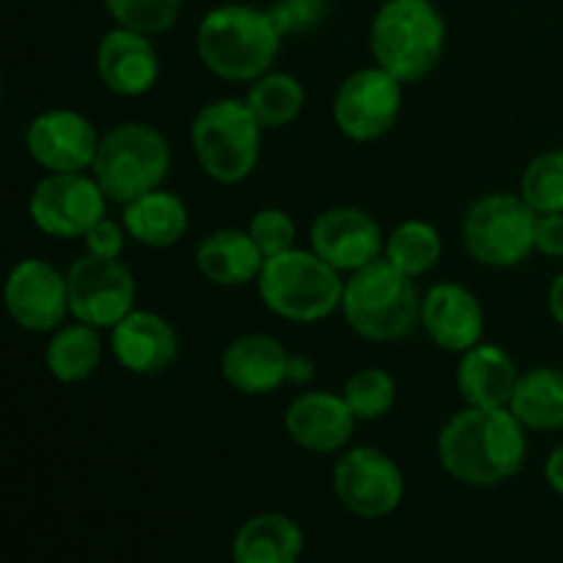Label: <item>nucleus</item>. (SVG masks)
I'll use <instances>...</instances> for the list:
<instances>
[{
    "mask_svg": "<svg viewBox=\"0 0 563 563\" xmlns=\"http://www.w3.org/2000/svg\"><path fill=\"white\" fill-rule=\"evenodd\" d=\"M438 460L454 482L498 487L511 482L528 460V429L509 407H465L443 423Z\"/></svg>",
    "mask_w": 563,
    "mask_h": 563,
    "instance_id": "1",
    "label": "nucleus"
},
{
    "mask_svg": "<svg viewBox=\"0 0 563 563\" xmlns=\"http://www.w3.org/2000/svg\"><path fill=\"white\" fill-rule=\"evenodd\" d=\"M284 31L273 11L223 3L207 11L196 33V53L209 75L225 82H253L273 71Z\"/></svg>",
    "mask_w": 563,
    "mask_h": 563,
    "instance_id": "2",
    "label": "nucleus"
},
{
    "mask_svg": "<svg viewBox=\"0 0 563 563\" xmlns=\"http://www.w3.org/2000/svg\"><path fill=\"white\" fill-rule=\"evenodd\" d=\"M449 27L434 0H385L368 27L374 64L401 86L427 80L443 60Z\"/></svg>",
    "mask_w": 563,
    "mask_h": 563,
    "instance_id": "3",
    "label": "nucleus"
},
{
    "mask_svg": "<svg viewBox=\"0 0 563 563\" xmlns=\"http://www.w3.org/2000/svg\"><path fill=\"white\" fill-rule=\"evenodd\" d=\"M421 302L416 278L396 269L388 258H377L346 278L341 313L361 339L394 344L421 324Z\"/></svg>",
    "mask_w": 563,
    "mask_h": 563,
    "instance_id": "4",
    "label": "nucleus"
},
{
    "mask_svg": "<svg viewBox=\"0 0 563 563\" xmlns=\"http://www.w3.org/2000/svg\"><path fill=\"white\" fill-rule=\"evenodd\" d=\"M346 278L311 247H291L264 262L256 280L264 308L295 324H317L341 311Z\"/></svg>",
    "mask_w": 563,
    "mask_h": 563,
    "instance_id": "5",
    "label": "nucleus"
},
{
    "mask_svg": "<svg viewBox=\"0 0 563 563\" xmlns=\"http://www.w3.org/2000/svg\"><path fill=\"white\" fill-rule=\"evenodd\" d=\"M262 132L245 99H214L198 110L190 124L192 157L214 185H242L262 157Z\"/></svg>",
    "mask_w": 563,
    "mask_h": 563,
    "instance_id": "6",
    "label": "nucleus"
},
{
    "mask_svg": "<svg viewBox=\"0 0 563 563\" xmlns=\"http://www.w3.org/2000/svg\"><path fill=\"white\" fill-rule=\"evenodd\" d=\"M170 163V143L157 126L124 121L102 135L91 174L110 203L126 207L135 198L159 190L168 179Z\"/></svg>",
    "mask_w": 563,
    "mask_h": 563,
    "instance_id": "7",
    "label": "nucleus"
},
{
    "mask_svg": "<svg viewBox=\"0 0 563 563\" xmlns=\"http://www.w3.org/2000/svg\"><path fill=\"white\" fill-rule=\"evenodd\" d=\"M537 218L520 192H489L465 212L462 240L484 267H520L537 253Z\"/></svg>",
    "mask_w": 563,
    "mask_h": 563,
    "instance_id": "8",
    "label": "nucleus"
},
{
    "mask_svg": "<svg viewBox=\"0 0 563 563\" xmlns=\"http://www.w3.org/2000/svg\"><path fill=\"white\" fill-rule=\"evenodd\" d=\"M110 198L93 174H44L27 198V214L44 236L82 240L102 218Z\"/></svg>",
    "mask_w": 563,
    "mask_h": 563,
    "instance_id": "9",
    "label": "nucleus"
},
{
    "mask_svg": "<svg viewBox=\"0 0 563 563\" xmlns=\"http://www.w3.org/2000/svg\"><path fill=\"white\" fill-rule=\"evenodd\" d=\"M405 86L383 66H363L344 77L333 99V124L352 143L388 135L401 115Z\"/></svg>",
    "mask_w": 563,
    "mask_h": 563,
    "instance_id": "10",
    "label": "nucleus"
},
{
    "mask_svg": "<svg viewBox=\"0 0 563 563\" xmlns=\"http://www.w3.org/2000/svg\"><path fill=\"white\" fill-rule=\"evenodd\" d=\"M71 319L97 330H113L126 313L135 311L137 284L121 258L82 253L66 269Z\"/></svg>",
    "mask_w": 563,
    "mask_h": 563,
    "instance_id": "11",
    "label": "nucleus"
},
{
    "mask_svg": "<svg viewBox=\"0 0 563 563\" xmlns=\"http://www.w3.org/2000/svg\"><path fill=\"white\" fill-rule=\"evenodd\" d=\"M333 489L346 511L363 520L394 515L405 500V473L385 451L352 445L333 467Z\"/></svg>",
    "mask_w": 563,
    "mask_h": 563,
    "instance_id": "12",
    "label": "nucleus"
},
{
    "mask_svg": "<svg viewBox=\"0 0 563 563\" xmlns=\"http://www.w3.org/2000/svg\"><path fill=\"white\" fill-rule=\"evenodd\" d=\"M3 295L9 317L25 333H55L71 317L66 275L44 258L16 262L5 278Z\"/></svg>",
    "mask_w": 563,
    "mask_h": 563,
    "instance_id": "13",
    "label": "nucleus"
},
{
    "mask_svg": "<svg viewBox=\"0 0 563 563\" xmlns=\"http://www.w3.org/2000/svg\"><path fill=\"white\" fill-rule=\"evenodd\" d=\"M102 135L80 110L53 108L38 113L25 130V148L47 174H86L93 168Z\"/></svg>",
    "mask_w": 563,
    "mask_h": 563,
    "instance_id": "14",
    "label": "nucleus"
},
{
    "mask_svg": "<svg viewBox=\"0 0 563 563\" xmlns=\"http://www.w3.org/2000/svg\"><path fill=\"white\" fill-rule=\"evenodd\" d=\"M308 242H311V251L341 275L357 273L383 258L385 253L383 229L361 207L324 209L311 223Z\"/></svg>",
    "mask_w": 563,
    "mask_h": 563,
    "instance_id": "15",
    "label": "nucleus"
},
{
    "mask_svg": "<svg viewBox=\"0 0 563 563\" xmlns=\"http://www.w3.org/2000/svg\"><path fill=\"white\" fill-rule=\"evenodd\" d=\"M357 418L341 394L306 390L286 407L284 429L295 445L311 454H339L346 451L355 434Z\"/></svg>",
    "mask_w": 563,
    "mask_h": 563,
    "instance_id": "16",
    "label": "nucleus"
},
{
    "mask_svg": "<svg viewBox=\"0 0 563 563\" xmlns=\"http://www.w3.org/2000/svg\"><path fill=\"white\" fill-rule=\"evenodd\" d=\"M154 36L110 27L97 44V75L110 93L124 99H137L152 91L159 80V55L152 42Z\"/></svg>",
    "mask_w": 563,
    "mask_h": 563,
    "instance_id": "17",
    "label": "nucleus"
},
{
    "mask_svg": "<svg viewBox=\"0 0 563 563\" xmlns=\"http://www.w3.org/2000/svg\"><path fill=\"white\" fill-rule=\"evenodd\" d=\"M484 308L471 289L454 280L429 286L421 302V328L445 352L462 355L484 341Z\"/></svg>",
    "mask_w": 563,
    "mask_h": 563,
    "instance_id": "18",
    "label": "nucleus"
},
{
    "mask_svg": "<svg viewBox=\"0 0 563 563\" xmlns=\"http://www.w3.org/2000/svg\"><path fill=\"white\" fill-rule=\"evenodd\" d=\"M110 352L124 372L135 377H154L176 363L179 335L165 317L135 308L110 330Z\"/></svg>",
    "mask_w": 563,
    "mask_h": 563,
    "instance_id": "19",
    "label": "nucleus"
},
{
    "mask_svg": "<svg viewBox=\"0 0 563 563\" xmlns=\"http://www.w3.org/2000/svg\"><path fill=\"white\" fill-rule=\"evenodd\" d=\"M291 352L267 333H242L220 357V374L242 396H269L289 383Z\"/></svg>",
    "mask_w": 563,
    "mask_h": 563,
    "instance_id": "20",
    "label": "nucleus"
},
{
    "mask_svg": "<svg viewBox=\"0 0 563 563\" xmlns=\"http://www.w3.org/2000/svg\"><path fill=\"white\" fill-rule=\"evenodd\" d=\"M517 379L520 372L515 357L493 341L471 346L456 363V390L465 407H487V410L509 407Z\"/></svg>",
    "mask_w": 563,
    "mask_h": 563,
    "instance_id": "21",
    "label": "nucleus"
},
{
    "mask_svg": "<svg viewBox=\"0 0 563 563\" xmlns=\"http://www.w3.org/2000/svg\"><path fill=\"white\" fill-rule=\"evenodd\" d=\"M264 253L247 229H218L203 236L196 247V267L209 284L236 289L256 284L264 269Z\"/></svg>",
    "mask_w": 563,
    "mask_h": 563,
    "instance_id": "22",
    "label": "nucleus"
},
{
    "mask_svg": "<svg viewBox=\"0 0 563 563\" xmlns=\"http://www.w3.org/2000/svg\"><path fill=\"white\" fill-rule=\"evenodd\" d=\"M121 223L132 242L152 251H165L185 240L190 229V212L176 192L159 187L121 207Z\"/></svg>",
    "mask_w": 563,
    "mask_h": 563,
    "instance_id": "23",
    "label": "nucleus"
},
{
    "mask_svg": "<svg viewBox=\"0 0 563 563\" xmlns=\"http://www.w3.org/2000/svg\"><path fill=\"white\" fill-rule=\"evenodd\" d=\"M302 544L306 539L291 517L267 511L242 522L231 542V559L234 563H297Z\"/></svg>",
    "mask_w": 563,
    "mask_h": 563,
    "instance_id": "24",
    "label": "nucleus"
},
{
    "mask_svg": "<svg viewBox=\"0 0 563 563\" xmlns=\"http://www.w3.org/2000/svg\"><path fill=\"white\" fill-rule=\"evenodd\" d=\"M102 330L91 328L86 322L60 324L55 333H49L47 346H44V368L49 377L64 385L86 383L97 374L102 363Z\"/></svg>",
    "mask_w": 563,
    "mask_h": 563,
    "instance_id": "25",
    "label": "nucleus"
},
{
    "mask_svg": "<svg viewBox=\"0 0 563 563\" xmlns=\"http://www.w3.org/2000/svg\"><path fill=\"white\" fill-rule=\"evenodd\" d=\"M509 410L528 432L563 429V368L537 366L520 374Z\"/></svg>",
    "mask_w": 563,
    "mask_h": 563,
    "instance_id": "26",
    "label": "nucleus"
},
{
    "mask_svg": "<svg viewBox=\"0 0 563 563\" xmlns=\"http://www.w3.org/2000/svg\"><path fill=\"white\" fill-rule=\"evenodd\" d=\"M245 102L264 132L284 130L300 119L306 108V86L289 71H267L251 82Z\"/></svg>",
    "mask_w": 563,
    "mask_h": 563,
    "instance_id": "27",
    "label": "nucleus"
},
{
    "mask_svg": "<svg viewBox=\"0 0 563 563\" xmlns=\"http://www.w3.org/2000/svg\"><path fill=\"white\" fill-rule=\"evenodd\" d=\"M443 256V236L427 220H405L385 236V253L396 269H401L410 278L432 273Z\"/></svg>",
    "mask_w": 563,
    "mask_h": 563,
    "instance_id": "28",
    "label": "nucleus"
},
{
    "mask_svg": "<svg viewBox=\"0 0 563 563\" xmlns=\"http://www.w3.org/2000/svg\"><path fill=\"white\" fill-rule=\"evenodd\" d=\"M341 396L355 412L357 421H379L396 407L399 385H396L394 374L385 372V368L366 366L346 377Z\"/></svg>",
    "mask_w": 563,
    "mask_h": 563,
    "instance_id": "29",
    "label": "nucleus"
},
{
    "mask_svg": "<svg viewBox=\"0 0 563 563\" xmlns=\"http://www.w3.org/2000/svg\"><path fill=\"white\" fill-rule=\"evenodd\" d=\"M520 196L537 214L563 212V148H548L526 165Z\"/></svg>",
    "mask_w": 563,
    "mask_h": 563,
    "instance_id": "30",
    "label": "nucleus"
},
{
    "mask_svg": "<svg viewBox=\"0 0 563 563\" xmlns=\"http://www.w3.org/2000/svg\"><path fill=\"white\" fill-rule=\"evenodd\" d=\"M102 5L115 25L146 36L170 31L181 14V0H102Z\"/></svg>",
    "mask_w": 563,
    "mask_h": 563,
    "instance_id": "31",
    "label": "nucleus"
},
{
    "mask_svg": "<svg viewBox=\"0 0 563 563\" xmlns=\"http://www.w3.org/2000/svg\"><path fill=\"white\" fill-rule=\"evenodd\" d=\"M247 234L253 236V242L264 253V258H273L278 253L297 247V223L291 220V214L286 209L278 207L258 209L251 218V223H247Z\"/></svg>",
    "mask_w": 563,
    "mask_h": 563,
    "instance_id": "32",
    "label": "nucleus"
},
{
    "mask_svg": "<svg viewBox=\"0 0 563 563\" xmlns=\"http://www.w3.org/2000/svg\"><path fill=\"white\" fill-rule=\"evenodd\" d=\"M269 11L284 36H289V33L311 31L313 25H319L328 11V0H278Z\"/></svg>",
    "mask_w": 563,
    "mask_h": 563,
    "instance_id": "33",
    "label": "nucleus"
},
{
    "mask_svg": "<svg viewBox=\"0 0 563 563\" xmlns=\"http://www.w3.org/2000/svg\"><path fill=\"white\" fill-rule=\"evenodd\" d=\"M126 229L124 223H115V220L102 218L86 236V253H93V256H102V258H121L126 247Z\"/></svg>",
    "mask_w": 563,
    "mask_h": 563,
    "instance_id": "34",
    "label": "nucleus"
},
{
    "mask_svg": "<svg viewBox=\"0 0 563 563\" xmlns=\"http://www.w3.org/2000/svg\"><path fill=\"white\" fill-rule=\"evenodd\" d=\"M537 253L548 258H563V212L537 218Z\"/></svg>",
    "mask_w": 563,
    "mask_h": 563,
    "instance_id": "35",
    "label": "nucleus"
},
{
    "mask_svg": "<svg viewBox=\"0 0 563 563\" xmlns=\"http://www.w3.org/2000/svg\"><path fill=\"white\" fill-rule=\"evenodd\" d=\"M544 478H548L550 489L563 498V443L550 451L548 462H544Z\"/></svg>",
    "mask_w": 563,
    "mask_h": 563,
    "instance_id": "36",
    "label": "nucleus"
},
{
    "mask_svg": "<svg viewBox=\"0 0 563 563\" xmlns=\"http://www.w3.org/2000/svg\"><path fill=\"white\" fill-rule=\"evenodd\" d=\"M548 306H550V317H553L555 324L563 330V273L555 275L553 284H550Z\"/></svg>",
    "mask_w": 563,
    "mask_h": 563,
    "instance_id": "37",
    "label": "nucleus"
},
{
    "mask_svg": "<svg viewBox=\"0 0 563 563\" xmlns=\"http://www.w3.org/2000/svg\"><path fill=\"white\" fill-rule=\"evenodd\" d=\"M313 361H308V357L302 355H291V366H289V383L295 385H306L313 379Z\"/></svg>",
    "mask_w": 563,
    "mask_h": 563,
    "instance_id": "38",
    "label": "nucleus"
}]
</instances>
